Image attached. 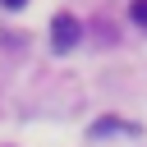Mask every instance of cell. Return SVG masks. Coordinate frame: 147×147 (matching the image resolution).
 <instances>
[{
  "label": "cell",
  "instance_id": "cell-1",
  "mask_svg": "<svg viewBox=\"0 0 147 147\" xmlns=\"http://www.w3.org/2000/svg\"><path fill=\"white\" fill-rule=\"evenodd\" d=\"M78 32H83V28H78L74 14H55V18H51V46H55V51H74V46H78Z\"/></svg>",
  "mask_w": 147,
  "mask_h": 147
},
{
  "label": "cell",
  "instance_id": "cell-2",
  "mask_svg": "<svg viewBox=\"0 0 147 147\" xmlns=\"http://www.w3.org/2000/svg\"><path fill=\"white\" fill-rule=\"evenodd\" d=\"M133 18H138V23H147V0H133Z\"/></svg>",
  "mask_w": 147,
  "mask_h": 147
},
{
  "label": "cell",
  "instance_id": "cell-3",
  "mask_svg": "<svg viewBox=\"0 0 147 147\" xmlns=\"http://www.w3.org/2000/svg\"><path fill=\"white\" fill-rule=\"evenodd\" d=\"M0 5H5V9H23L28 0H0Z\"/></svg>",
  "mask_w": 147,
  "mask_h": 147
}]
</instances>
